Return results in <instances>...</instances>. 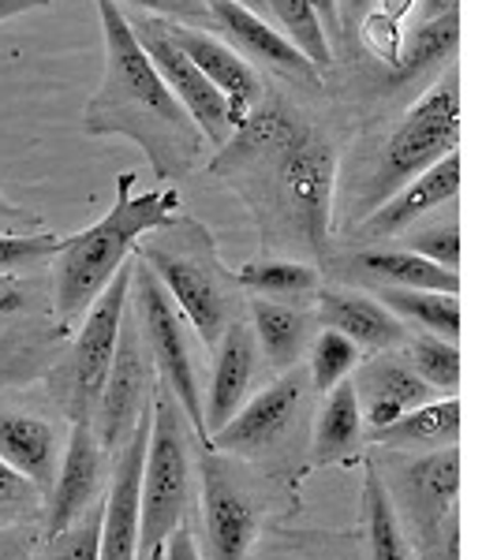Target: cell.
Masks as SVG:
<instances>
[{"mask_svg": "<svg viewBox=\"0 0 497 560\" xmlns=\"http://www.w3.org/2000/svg\"><path fill=\"white\" fill-rule=\"evenodd\" d=\"M367 12H370V0H337L340 34H356V26L363 23Z\"/></svg>", "mask_w": 497, "mask_h": 560, "instance_id": "cell-42", "label": "cell"}, {"mask_svg": "<svg viewBox=\"0 0 497 560\" xmlns=\"http://www.w3.org/2000/svg\"><path fill=\"white\" fill-rule=\"evenodd\" d=\"M456 45H460V12L419 20L412 26L408 38H404L401 57L390 65V83L404 86V83H415V79L430 75V71L453 65Z\"/></svg>", "mask_w": 497, "mask_h": 560, "instance_id": "cell-25", "label": "cell"}, {"mask_svg": "<svg viewBox=\"0 0 497 560\" xmlns=\"http://www.w3.org/2000/svg\"><path fill=\"white\" fill-rule=\"evenodd\" d=\"M0 232H42V217L15 206L12 198L0 191Z\"/></svg>", "mask_w": 497, "mask_h": 560, "instance_id": "cell-38", "label": "cell"}, {"mask_svg": "<svg viewBox=\"0 0 497 560\" xmlns=\"http://www.w3.org/2000/svg\"><path fill=\"white\" fill-rule=\"evenodd\" d=\"M351 374L356 377H348V382L356 388L363 430H370V433L390 427V422L401 419L404 411L419 408V404H427L438 396L401 355H390V351H374V359L356 363Z\"/></svg>", "mask_w": 497, "mask_h": 560, "instance_id": "cell-17", "label": "cell"}, {"mask_svg": "<svg viewBox=\"0 0 497 560\" xmlns=\"http://www.w3.org/2000/svg\"><path fill=\"white\" fill-rule=\"evenodd\" d=\"M105 448L97 445L90 419H76L68 433V445L60 448L57 478H53L49 497V516H45V535H57L68 523H76L90 504L97 501V486H102Z\"/></svg>", "mask_w": 497, "mask_h": 560, "instance_id": "cell-18", "label": "cell"}, {"mask_svg": "<svg viewBox=\"0 0 497 560\" xmlns=\"http://www.w3.org/2000/svg\"><path fill=\"white\" fill-rule=\"evenodd\" d=\"M26 306V292L15 273H0V314H15Z\"/></svg>", "mask_w": 497, "mask_h": 560, "instance_id": "cell-41", "label": "cell"}, {"mask_svg": "<svg viewBox=\"0 0 497 560\" xmlns=\"http://www.w3.org/2000/svg\"><path fill=\"white\" fill-rule=\"evenodd\" d=\"M404 493H408V509L415 527L423 530V538L446 541L449 523H456V493H460V448H430L415 464L404 467Z\"/></svg>", "mask_w": 497, "mask_h": 560, "instance_id": "cell-19", "label": "cell"}, {"mask_svg": "<svg viewBox=\"0 0 497 560\" xmlns=\"http://www.w3.org/2000/svg\"><path fill=\"white\" fill-rule=\"evenodd\" d=\"M203 464V560H247L258 538V504L213 448H198Z\"/></svg>", "mask_w": 497, "mask_h": 560, "instance_id": "cell-11", "label": "cell"}, {"mask_svg": "<svg viewBox=\"0 0 497 560\" xmlns=\"http://www.w3.org/2000/svg\"><path fill=\"white\" fill-rule=\"evenodd\" d=\"M404 236H408L404 247L415 250V255L438 261V266H446V269L460 266V229H456V221L434 224V229H419V232H404Z\"/></svg>", "mask_w": 497, "mask_h": 560, "instance_id": "cell-36", "label": "cell"}, {"mask_svg": "<svg viewBox=\"0 0 497 560\" xmlns=\"http://www.w3.org/2000/svg\"><path fill=\"white\" fill-rule=\"evenodd\" d=\"M38 501H42L38 486L0 459V520L31 516V512L38 509Z\"/></svg>", "mask_w": 497, "mask_h": 560, "instance_id": "cell-37", "label": "cell"}, {"mask_svg": "<svg viewBox=\"0 0 497 560\" xmlns=\"http://www.w3.org/2000/svg\"><path fill=\"white\" fill-rule=\"evenodd\" d=\"M161 23H165L169 38H173L180 49L192 57V65L203 71V75L213 83L217 94L229 102L232 128H236L243 116L262 102V94H266L255 65L243 60L229 42L217 38V34H210V31H198V26L180 23V20H165V15H161Z\"/></svg>", "mask_w": 497, "mask_h": 560, "instance_id": "cell-16", "label": "cell"}, {"mask_svg": "<svg viewBox=\"0 0 497 560\" xmlns=\"http://www.w3.org/2000/svg\"><path fill=\"white\" fill-rule=\"evenodd\" d=\"M460 195V153H446L441 161H434L427 173H419L408 179L404 187H396L390 198L374 206V210L363 213V221L356 224V243H382V240H396L419 224L423 217L449 206Z\"/></svg>", "mask_w": 497, "mask_h": 560, "instance_id": "cell-14", "label": "cell"}, {"mask_svg": "<svg viewBox=\"0 0 497 560\" xmlns=\"http://www.w3.org/2000/svg\"><path fill=\"white\" fill-rule=\"evenodd\" d=\"M314 4V12H319V20H322V31H325V38H330V45L337 42V38H345L340 34V15H337V0H311Z\"/></svg>", "mask_w": 497, "mask_h": 560, "instance_id": "cell-43", "label": "cell"}, {"mask_svg": "<svg viewBox=\"0 0 497 560\" xmlns=\"http://www.w3.org/2000/svg\"><path fill=\"white\" fill-rule=\"evenodd\" d=\"M206 4V20H210L221 38L240 52L243 60H258V65L274 68L277 75L292 79V83L319 86L322 71L296 49L269 20H262L251 8L236 4V0H203Z\"/></svg>", "mask_w": 497, "mask_h": 560, "instance_id": "cell-15", "label": "cell"}, {"mask_svg": "<svg viewBox=\"0 0 497 560\" xmlns=\"http://www.w3.org/2000/svg\"><path fill=\"white\" fill-rule=\"evenodd\" d=\"M401 359L415 374L427 382L438 396H456L460 388V348L456 340L434 337V332H419L401 345Z\"/></svg>", "mask_w": 497, "mask_h": 560, "instance_id": "cell-31", "label": "cell"}, {"mask_svg": "<svg viewBox=\"0 0 497 560\" xmlns=\"http://www.w3.org/2000/svg\"><path fill=\"white\" fill-rule=\"evenodd\" d=\"M363 445V415H359L356 388L345 377L340 385H333L322 400L319 422H314V445L311 459L314 464H340L356 448Z\"/></svg>", "mask_w": 497, "mask_h": 560, "instance_id": "cell-27", "label": "cell"}, {"mask_svg": "<svg viewBox=\"0 0 497 560\" xmlns=\"http://www.w3.org/2000/svg\"><path fill=\"white\" fill-rule=\"evenodd\" d=\"M153 388H158V370H153L147 340H142L135 314L131 318L124 314L113 363H108L105 385L94 400V411H90V430H94L97 445L108 448V453H120L135 422L150 411Z\"/></svg>", "mask_w": 497, "mask_h": 560, "instance_id": "cell-8", "label": "cell"}, {"mask_svg": "<svg viewBox=\"0 0 497 560\" xmlns=\"http://www.w3.org/2000/svg\"><path fill=\"white\" fill-rule=\"evenodd\" d=\"M150 411L135 422L128 441L120 445L113 467V482L102 497V538L97 560H139V493H142V459H147Z\"/></svg>", "mask_w": 497, "mask_h": 560, "instance_id": "cell-13", "label": "cell"}, {"mask_svg": "<svg viewBox=\"0 0 497 560\" xmlns=\"http://www.w3.org/2000/svg\"><path fill=\"white\" fill-rule=\"evenodd\" d=\"M142 560H165V549H158V553H150V557H142Z\"/></svg>", "mask_w": 497, "mask_h": 560, "instance_id": "cell-47", "label": "cell"}, {"mask_svg": "<svg viewBox=\"0 0 497 560\" xmlns=\"http://www.w3.org/2000/svg\"><path fill=\"white\" fill-rule=\"evenodd\" d=\"M192 441H187L184 411L176 408L165 385L153 388L150 400V438L142 459L139 493V560L165 549L169 535L184 523L192 504Z\"/></svg>", "mask_w": 497, "mask_h": 560, "instance_id": "cell-5", "label": "cell"}, {"mask_svg": "<svg viewBox=\"0 0 497 560\" xmlns=\"http://www.w3.org/2000/svg\"><path fill=\"white\" fill-rule=\"evenodd\" d=\"M135 258L158 277L206 348L236 322V277L224 269L206 224L184 210L139 240Z\"/></svg>", "mask_w": 497, "mask_h": 560, "instance_id": "cell-4", "label": "cell"}, {"mask_svg": "<svg viewBox=\"0 0 497 560\" xmlns=\"http://www.w3.org/2000/svg\"><path fill=\"white\" fill-rule=\"evenodd\" d=\"M456 142H460V75L456 65H446V75L404 113L401 128L390 135L382 165H378L374 179H370L367 210H374L382 198H390L408 179L427 173L434 161L453 153Z\"/></svg>", "mask_w": 497, "mask_h": 560, "instance_id": "cell-7", "label": "cell"}, {"mask_svg": "<svg viewBox=\"0 0 497 560\" xmlns=\"http://www.w3.org/2000/svg\"><path fill=\"white\" fill-rule=\"evenodd\" d=\"M165 560H203V553H198V546H195V535L184 527V523H180L173 535H169V541H165Z\"/></svg>", "mask_w": 497, "mask_h": 560, "instance_id": "cell-39", "label": "cell"}, {"mask_svg": "<svg viewBox=\"0 0 497 560\" xmlns=\"http://www.w3.org/2000/svg\"><path fill=\"white\" fill-rule=\"evenodd\" d=\"M124 15H128L131 34L139 38L142 52H147L153 71L161 75V83L173 90V97L184 105V113L192 116V124L203 131L206 147H213V150L224 147L232 135L229 102H224V97L213 90L210 79L192 65V57L169 38L161 15H150V12H124Z\"/></svg>", "mask_w": 497, "mask_h": 560, "instance_id": "cell-9", "label": "cell"}, {"mask_svg": "<svg viewBox=\"0 0 497 560\" xmlns=\"http://www.w3.org/2000/svg\"><path fill=\"white\" fill-rule=\"evenodd\" d=\"M307 393H311V377H307L303 366L281 370V377L274 385H266L258 396L243 400V408L224 427L210 433V448H224V453L240 456H258L266 448H274L296 427Z\"/></svg>", "mask_w": 497, "mask_h": 560, "instance_id": "cell-12", "label": "cell"}, {"mask_svg": "<svg viewBox=\"0 0 497 560\" xmlns=\"http://www.w3.org/2000/svg\"><path fill=\"white\" fill-rule=\"evenodd\" d=\"M363 538L367 560H415V546L408 541L401 512L374 467H367L363 482Z\"/></svg>", "mask_w": 497, "mask_h": 560, "instance_id": "cell-28", "label": "cell"}, {"mask_svg": "<svg viewBox=\"0 0 497 560\" xmlns=\"http://www.w3.org/2000/svg\"><path fill=\"white\" fill-rule=\"evenodd\" d=\"M210 173L232 179L269 243H296L322 255L333 224L337 150L303 128L281 97H266L217 147Z\"/></svg>", "mask_w": 497, "mask_h": 560, "instance_id": "cell-1", "label": "cell"}, {"mask_svg": "<svg viewBox=\"0 0 497 560\" xmlns=\"http://www.w3.org/2000/svg\"><path fill=\"white\" fill-rule=\"evenodd\" d=\"M236 4L251 8V12L262 15V20H269V0H236ZM269 23H274V20H269Z\"/></svg>", "mask_w": 497, "mask_h": 560, "instance_id": "cell-46", "label": "cell"}, {"mask_svg": "<svg viewBox=\"0 0 497 560\" xmlns=\"http://www.w3.org/2000/svg\"><path fill=\"white\" fill-rule=\"evenodd\" d=\"M359 363V348L351 345L345 332L337 329H322L311 340V363H307V377H311L314 393H330L333 385H340L345 377H351V370Z\"/></svg>", "mask_w": 497, "mask_h": 560, "instance_id": "cell-33", "label": "cell"}, {"mask_svg": "<svg viewBox=\"0 0 497 560\" xmlns=\"http://www.w3.org/2000/svg\"><path fill=\"white\" fill-rule=\"evenodd\" d=\"M34 541L23 535V530L0 527V560H31Z\"/></svg>", "mask_w": 497, "mask_h": 560, "instance_id": "cell-40", "label": "cell"}, {"mask_svg": "<svg viewBox=\"0 0 497 560\" xmlns=\"http://www.w3.org/2000/svg\"><path fill=\"white\" fill-rule=\"evenodd\" d=\"M269 20L319 71L333 65V45L325 38L322 20L311 0H269Z\"/></svg>", "mask_w": 497, "mask_h": 560, "instance_id": "cell-32", "label": "cell"}, {"mask_svg": "<svg viewBox=\"0 0 497 560\" xmlns=\"http://www.w3.org/2000/svg\"><path fill=\"white\" fill-rule=\"evenodd\" d=\"M97 538H102V501H94L76 523L57 535H45L31 560H97Z\"/></svg>", "mask_w": 497, "mask_h": 560, "instance_id": "cell-34", "label": "cell"}, {"mask_svg": "<svg viewBox=\"0 0 497 560\" xmlns=\"http://www.w3.org/2000/svg\"><path fill=\"white\" fill-rule=\"evenodd\" d=\"M131 266H135V255L116 269L113 280L97 292V300L90 303L83 314V329H79V340H76V348H71V363H68L71 419H90L97 393H102V385H105L116 340H120L124 314H128Z\"/></svg>", "mask_w": 497, "mask_h": 560, "instance_id": "cell-10", "label": "cell"}, {"mask_svg": "<svg viewBox=\"0 0 497 560\" xmlns=\"http://www.w3.org/2000/svg\"><path fill=\"white\" fill-rule=\"evenodd\" d=\"M351 266L363 277L378 280V288H430V292H453L460 295V273L456 269H446L438 261L415 255L408 247H367L359 250Z\"/></svg>", "mask_w": 497, "mask_h": 560, "instance_id": "cell-24", "label": "cell"}, {"mask_svg": "<svg viewBox=\"0 0 497 560\" xmlns=\"http://www.w3.org/2000/svg\"><path fill=\"white\" fill-rule=\"evenodd\" d=\"M0 459L15 467L23 478H31L42 497H49L60 464L57 427L38 419V415L0 411Z\"/></svg>", "mask_w": 497, "mask_h": 560, "instance_id": "cell-22", "label": "cell"}, {"mask_svg": "<svg viewBox=\"0 0 497 560\" xmlns=\"http://www.w3.org/2000/svg\"><path fill=\"white\" fill-rule=\"evenodd\" d=\"M251 332L262 348L266 363L274 370L300 366L307 340H311V322L296 303H274V300H251Z\"/></svg>", "mask_w": 497, "mask_h": 560, "instance_id": "cell-23", "label": "cell"}, {"mask_svg": "<svg viewBox=\"0 0 497 560\" xmlns=\"http://www.w3.org/2000/svg\"><path fill=\"white\" fill-rule=\"evenodd\" d=\"M217 355H213V374H210V393L203 400V422L206 433H213L217 427L232 419L243 400L251 393V382H255L258 370V345L251 325L232 322L229 329L217 337Z\"/></svg>", "mask_w": 497, "mask_h": 560, "instance_id": "cell-20", "label": "cell"}, {"mask_svg": "<svg viewBox=\"0 0 497 560\" xmlns=\"http://www.w3.org/2000/svg\"><path fill=\"white\" fill-rule=\"evenodd\" d=\"M382 300L404 325H419L423 332L456 340L460 337V303L453 292H430V288H378Z\"/></svg>", "mask_w": 497, "mask_h": 560, "instance_id": "cell-30", "label": "cell"}, {"mask_svg": "<svg viewBox=\"0 0 497 560\" xmlns=\"http://www.w3.org/2000/svg\"><path fill=\"white\" fill-rule=\"evenodd\" d=\"M460 438V400L456 396H434L419 408L404 411L401 419L370 433L374 445L385 448H446Z\"/></svg>", "mask_w": 497, "mask_h": 560, "instance_id": "cell-26", "label": "cell"}, {"mask_svg": "<svg viewBox=\"0 0 497 560\" xmlns=\"http://www.w3.org/2000/svg\"><path fill=\"white\" fill-rule=\"evenodd\" d=\"M236 288L258 295V300H274V303H300L311 300L322 288L319 269L307 266L296 258H266V261H247L236 273Z\"/></svg>", "mask_w": 497, "mask_h": 560, "instance_id": "cell-29", "label": "cell"}, {"mask_svg": "<svg viewBox=\"0 0 497 560\" xmlns=\"http://www.w3.org/2000/svg\"><path fill=\"white\" fill-rule=\"evenodd\" d=\"M180 213L176 187H153V191H135V176L124 173L116 179V202L102 221H94L79 236L60 240L53 250V311L57 318L71 325L86 314V306L97 300V292L113 280L139 240Z\"/></svg>", "mask_w": 497, "mask_h": 560, "instance_id": "cell-3", "label": "cell"}, {"mask_svg": "<svg viewBox=\"0 0 497 560\" xmlns=\"http://www.w3.org/2000/svg\"><path fill=\"white\" fill-rule=\"evenodd\" d=\"M449 12H460V0H423V20L427 15H449Z\"/></svg>", "mask_w": 497, "mask_h": 560, "instance_id": "cell-45", "label": "cell"}, {"mask_svg": "<svg viewBox=\"0 0 497 560\" xmlns=\"http://www.w3.org/2000/svg\"><path fill=\"white\" fill-rule=\"evenodd\" d=\"M128 306L139 322V332L147 340V351L158 370V385L173 393L176 408L184 411L187 430L195 433L198 448H210V433L203 422V393H198V332L180 314V306L169 300V292L158 284V277L135 258L131 266V292Z\"/></svg>", "mask_w": 497, "mask_h": 560, "instance_id": "cell-6", "label": "cell"}, {"mask_svg": "<svg viewBox=\"0 0 497 560\" xmlns=\"http://www.w3.org/2000/svg\"><path fill=\"white\" fill-rule=\"evenodd\" d=\"M314 295H319V322L325 329L345 332L356 348L393 351L408 340V325L378 295L345 292V288H319Z\"/></svg>", "mask_w": 497, "mask_h": 560, "instance_id": "cell-21", "label": "cell"}, {"mask_svg": "<svg viewBox=\"0 0 497 560\" xmlns=\"http://www.w3.org/2000/svg\"><path fill=\"white\" fill-rule=\"evenodd\" d=\"M49 0H0V23L4 20H15L23 12H34V8H45Z\"/></svg>", "mask_w": 497, "mask_h": 560, "instance_id": "cell-44", "label": "cell"}, {"mask_svg": "<svg viewBox=\"0 0 497 560\" xmlns=\"http://www.w3.org/2000/svg\"><path fill=\"white\" fill-rule=\"evenodd\" d=\"M57 232H0V273H20L53 258Z\"/></svg>", "mask_w": 497, "mask_h": 560, "instance_id": "cell-35", "label": "cell"}, {"mask_svg": "<svg viewBox=\"0 0 497 560\" xmlns=\"http://www.w3.org/2000/svg\"><path fill=\"white\" fill-rule=\"evenodd\" d=\"M102 20L105 42V71L102 86L94 90L86 105L90 135H120L147 153L158 179H173L195 165L206 139L173 97V90L161 83L150 57L142 52L131 23L124 15L120 0H94Z\"/></svg>", "mask_w": 497, "mask_h": 560, "instance_id": "cell-2", "label": "cell"}]
</instances>
